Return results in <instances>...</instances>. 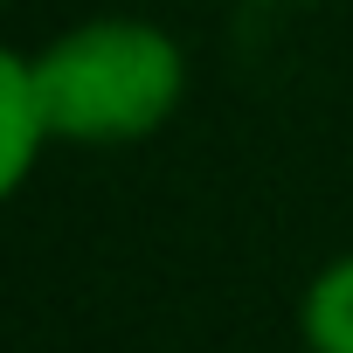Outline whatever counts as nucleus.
I'll list each match as a JSON object with an SVG mask.
<instances>
[{
  "label": "nucleus",
  "mask_w": 353,
  "mask_h": 353,
  "mask_svg": "<svg viewBox=\"0 0 353 353\" xmlns=\"http://www.w3.org/2000/svg\"><path fill=\"white\" fill-rule=\"evenodd\" d=\"M49 118H42V97H35V56L0 42V208H8L49 152Z\"/></svg>",
  "instance_id": "f03ea898"
},
{
  "label": "nucleus",
  "mask_w": 353,
  "mask_h": 353,
  "mask_svg": "<svg viewBox=\"0 0 353 353\" xmlns=\"http://www.w3.org/2000/svg\"><path fill=\"white\" fill-rule=\"evenodd\" d=\"M188 42L145 14H90L35 49V97L56 145H139L188 104Z\"/></svg>",
  "instance_id": "f257e3e1"
},
{
  "label": "nucleus",
  "mask_w": 353,
  "mask_h": 353,
  "mask_svg": "<svg viewBox=\"0 0 353 353\" xmlns=\"http://www.w3.org/2000/svg\"><path fill=\"white\" fill-rule=\"evenodd\" d=\"M298 339L305 353H353V250L325 256L298 291Z\"/></svg>",
  "instance_id": "7ed1b4c3"
}]
</instances>
